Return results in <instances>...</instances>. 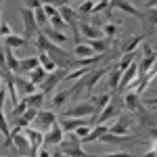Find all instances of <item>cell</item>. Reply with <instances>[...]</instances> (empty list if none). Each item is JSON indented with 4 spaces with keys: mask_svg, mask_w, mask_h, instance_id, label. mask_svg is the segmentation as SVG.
<instances>
[{
    "mask_svg": "<svg viewBox=\"0 0 157 157\" xmlns=\"http://www.w3.org/2000/svg\"><path fill=\"white\" fill-rule=\"evenodd\" d=\"M27 101V107H34V109H42L44 107V103H46V94L42 92V90H36L34 94H29V97H23Z\"/></svg>",
    "mask_w": 157,
    "mask_h": 157,
    "instance_id": "obj_23",
    "label": "cell"
},
{
    "mask_svg": "<svg viewBox=\"0 0 157 157\" xmlns=\"http://www.w3.org/2000/svg\"><path fill=\"white\" fill-rule=\"evenodd\" d=\"M67 98H71V97H69V90H59V92H55V97H52V107H55V109L63 107Z\"/></svg>",
    "mask_w": 157,
    "mask_h": 157,
    "instance_id": "obj_35",
    "label": "cell"
},
{
    "mask_svg": "<svg viewBox=\"0 0 157 157\" xmlns=\"http://www.w3.org/2000/svg\"><path fill=\"white\" fill-rule=\"evenodd\" d=\"M94 2H97V0H94Z\"/></svg>",
    "mask_w": 157,
    "mask_h": 157,
    "instance_id": "obj_55",
    "label": "cell"
},
{
    "mask_svg": "<svg viewBox=\"0 0 157 157\" xmlns=\"http://www.w3.org/2000/svg\"><path fill=\"white\" fill-rule=\"evenodd\" d=\"M42 9H44V13H46V17H48V19H52V17H57V15H59V9H57V6H52V4H42Z\"/></svg>",
    "mask_w": 157,
    "mask_h": 157,
    "instance_id": "obj_41",
    "label": "cell"
},
{
    "mask_svg": "<svg viewBox=\"0 0 157 157\" xmlns=\"http://www.w3.org/2000/svg\"><path fill=\"white\" fill-rule=\"evenodd\" d=\"M65 75H67V69L59 67V69H55L52 73H48V75H46V80H44L42 84L38 86V88H40V90H42V92H44L46 97H52L55 88H57V86H59L61 82L65 80Z\"/></svg>",
    "mask_w": 157,
    "mask_h": 157,
    "instance_id": "obj_6",
    "label": "cell"
},
{
    "mask_svg": "<svg viewBox=\"0 0 157 157\" xmlns=\"http://www.w3.org/2000/svg\"><path fill=\"white\" fill-rule=\"evenodd\" d=\"M97 52L92 50V46L88 44V42H80V44H75L73 46V57L75 59H88V57H94Z\"/></svg>",
    "mask_w": 157,
    "mask_h": 157,
    "instance_id": "obj_20",
    "label": "cell"
},
{
    "mask_svg": "<svg viewBox=\"0 0 157 157\" xmlns=\"http://www.w3.org/2000/svg\"><path fill=\"white\" fill-rule=\"evenodd\" d=\"M101 143H105V145H124V143H130L134 140L132 134H128V136H117V134H111V132H105L101 138H98Z\"/></svg>",
    "mask_w": 157,
    "mask_h": 157,
    "instance_id": "obj_18",
    "label": "cell"
},
{
    "mask_svg": "<svg viewBox=\"0 0 157 157\" xmlns=\"http://www.w3.org/2000/svg\"><path fill=\"white\" fill-rule=\"evenodd\" d=\"M11 34H15L11 25L9 23H0V38H6V36H11Z\"/></svg>",
    "mask_w": 157,
    "mask_h": 157,
    "instance_id": "obj_44",
    "label": "cell"
},
{
    "mask_svg": "<svg viewBox=\"0 0 157 157\" xmlns=\"http://www.w3.org/2000/svg\"><path fill=\"white\" fill-rule=\"evenodd\" d=\"M120 21L117 23H113V21H109V23H105L101 29H103V36L105 38H109V40H113V38H117V34H120Z\"/></svg>",
    "mask_w": 157,
    "mask_h": 157,
    "instance_id": "obj_31",
    "label": "cell"
},
{
    "mask_svg": "<svg viewBox=\"0 0 157 157\" xmlns=\"http://www.w3.org/2000/svg\"><path fill=\"white\" fill-rule=\"evenodd\" d=\"M38 157H50V149H44V147H40V151H38Z\"/></svg>",
    "mask_w": 157,
    "mask_h": 157,
    "instance_id": "obj_48",
    "label": "cell"
},
{
    "mask_svg": "<svg viewBox=\"0 0 157 157\" xmlns=\"http://www.w3.org/2000/svg\"><path fill=\"white\" fill-rule=\"evenodd\" d=\"M88 44L92 46V50H94L97 55H105V52L111 48V40H109V38H105V36L98 38V40H90Z\"/></svg>",
    "mask_w": 157,
    "mask_h": 157,
    "instance_id": "obj_25",
    "label": "cell"
},
{
    "mask_svg": "<svg viewBox=\"0 0 157 157\" xmlns=\"http://www.w3.org/2000/svg\"><path fill=\"white\" fill-rule=\"evenodd\" d=\"M90 130H92V126H82V128H78V130H75V136H78L80 140H84L86 136L90 134Z\"/></svg>",
    "mask_w": 157,
    "mask_h": 157,
    "instance_id": "obj_42",
    "label": "cell"
},
{
    "mask_svg": "<svg viewBox=\"0 0 157 157\" xmlns=\"http://www.w3.org/2000/svg\"><path fill=\"white\" fill-rule=\"evenodd\" d=\"M132 126H136L134 115H130V113H121V111H120V113L115 115L113 124L109 126V132L117 134V136H128L130 130H132Z\"/></svg>",
    "mask_w": 157,
    "mask_h": 157,
    "instance_id": "obj_3",
    "label": "cell"
},
{
    "mask_svg": "<svg viewBox=\"0 0 157 157\" xmlns=\"http://www.w3.org/2000/svg\"><path fill=\"white\" fill-rule=\"evenodd\" d=\"M97 157H134L128 151H117V153H107V155H97Z\"/></svg>",
    "mask_w": 157,
    "mask_h": 157,
    "instance_id": "obj_46",
    "label": "cell"
},
{
    "mask_svg": "<svg viewBox=\"0 0 157 157\" xmlns=\"http://www.w3.org/2000/svg\"><path fill=\"white\" fill-rule=\"evenodd\" d=\"M57 121H59V117H57V113H55V111L40 109V111H38V115H36V120L32 121V128H36V130H40V132H46V130H50Z\"/></svg>",
    "mask_w": 157,
    "mask_h": 157,
    "instance_id": "obj_5",
    "label": "cell"
},
{
    "mask_svg": "<svg viewBox=\"0 0 157 157\" xmlns=\"http://www.w3.org/2000/svg\"><path fill=\"white\" fill-rule=\"evenodd\" d=\"M145 9H157V0H145Z\"/></svg>",
    "mask_w": 157,
    "mask_h": 157,
    "instance_id": "obj_49",
    "label": "cell"
},
{
    "mask_svg": "<svg viewBox=\"0 0 157 157\" xmlns=\"http://www.w3.org/2000/svg\"><path fill=\"white\" fill-rule=\"evenodd\" d=\"M149 134H151V138H157V128H155V126L149 128Z\"/></svg>",
    "mask_w": 157,
    "mask_h": 157,
    "instance_id": "obj_51",
    "label": "cell"
},
{
    "mask_svg": "<svg viewBox=\"0 0 157 157\" xmlns=\"http://www.w3.org/2000/svg\"><path fill=\"white\" fill-rule=\"evenodd\" d=\"M4 40V46L6 48H23V46H27L29 44V40H25L23 36H17V34H11V36H6V38H2Z\"/></svg>",
    "mask_w": 157,
    "mask_h": 157,
    "instance_id": "obj_22",
    "label": "cell"
},
{
    "mask_svg": "<svg viewBox=\"0 0 157 157\" xmlns=\"http://www.w3.org/2000/svg\"><path fill=\"white\" fill-rule=\"evenodd\" d=\"M0 134L4 138H9V134H11V126H9V120H6V115H4L2 109H0Z\"/></svg>",
    "mask_w": 157,
    "mask_h": 157,
    "instance_id": "obj_37",
    "label": "cell"
},
{
    "mask_svg": "<svg viewBox=\"0 0 157 157\" xmlns=\"http://www.w3.org/2000/svg\"><path fill=\"white\" fill-rule=\"evenodd\" d=\"M6 98H9V92H6V84L2 82V84H0V109L4 107V101H6Z\"/></svg>",
    "mask_w": 157,
    "mask_h": 157,
    "instance_id": "obj_45",
    "label": "cell"
},
{
    "mask_svg": "<svg viewBox=\"0 0 157 157\" xmlns=\"http://www.w3.org/2000/svg\"><path fill=\"white\" fill-rule=\"evenodd\" d=\"M63 136H65V132H63V128H61V124L57 121L50 130H46L44 132V143H42V147L44 149H50V147H59L61 140H63Z\"/></svg>",
    "mask_w": 157,
    "mask_h": 157,
    "instance_id": "obj_8",
    "label": "cell"
},
{
    "mask_svg": "<svg viewBox=\"0 0 157 157\" xmlns=\"http://www.w3.org/2000/svg\"><path fill=\"white\" fill-rule=\"evenodd\" d=\"M88 73H90L88 67H75V69H71V71H67L65 80H67V82H75V80L84 78V75H88Z\"/></svg>",
    "mask_w": 157,
    "mask_h": 157,
    "instance_id": "obj_33",
    "label": "cell"
},
{
    "mask_svg": "<svg viewBox=\"0 0 157 157\" xmlns=\"http://www.w3.org/2000/svg\"><path fill=\"white\" fill-rule=\"evenodd\" d=\"M120 113V107H117V101L115 98H111V103H109L107 107L101 111V115L97 117V124H107L109 120H113L115 115Z\"/></svg>",
    "mask_w": 157,
    "mask_h": 157,
    "instance_id": "obj_16",
    "label": "cell"
},
{
    "mask_svg": "<svg viewBox=\"0 0 157 157\" xmlns=\"http://www.w3.org/2000/svg\"><path fill=\"white\" fill-rule=\"evenodd\" d=\"M2 4H4V0H0V17H2Z\"/></svg>",
    "mask_w": 157,
    "mask_h": 157,
    "instance_id": "obj_52",
    "label": "cell"
},
{
    "mask_svg": "<svg viewBox=\"0 0 157 157\" xmlns=\"http://www.w3.org/2000/svg\"><path fill=\"white\" fill-rule=\"evenodd\" d=\"M6 48V46H4ZM6 69L15 75V73H19V59H17V55L13 52V48H6Z\"/></svg>",
    "mask_w": 157,
    "mask_h": 157,
    "instance_id": "obj_27",
    "label": "cell"
},
{
    "mask_svg": "<svg viewBox=\"0 0 157 157\" xmlns=\"http://www.w3.org/2000/svg\"><path fill=\"white\" fill-rule=\"evenodd\" d=\"M23 134L27 136V140H29L32 149H40V147H42V143H44V132H40V130L32 128V126L23 128Z\"/></svg>",
    "mask_w": 157,
    "mask_h": 157,
    "instance_id": "obj_17",
    "label": "cell"
},
{
    "mask_svg": "<svg viewBox=\"0 0 157 157\" xmlns=\"http://www.w3.org/2000/svg\"><path fill=\"white\" fill-rule=\"evenodd\" d=\"M0 84H2V78H0Z\"/></svg>",
    "mask_w": 157,
    "mask_h": 157,
    "instance_id": "obj_53",
    "label": "cell"
},
{
    "mask_svg": "<svg viewBox=\"0 0 157 157\" xmlns=\"http://www.w3.org/2000/svg\"><path fill=\"white\" fill-rule=\"evenodd\" d=\"M92 115H97L94 105L90 101H80V103L71 105V107H67L63 117H92Z\"/></svg>",
    "mask_w": 157,
    "mask_h": 157,
    "instance_id": "obj_7",
    "label": "cell"
},
{
    "mask_svg": "<svg viewBox=\"0 0 157 157\" xmlns=\"http://www.w3.org/2000/svg\"><path fill=\"white\" fill-rule=\"evenodd\" d=\"M94 157H97V155H94Z\"/></svg>",
    "mask_w": 157,
    "mask_h": 157,
    "instance_id": "obj_56",
    "label": "cell"
},
{
    "mask_svg": "<svg viewBox=\"0 0 157 157\" xmlns=\"http://www.w3.org/2000/svg\"><path fill=\"white\" fill-rule=\"evenodd\" d=\"M147 38H149V34L147 32H143V34H136V36L132 38H128L126 42H121V46H120V52L124 55V52H132V50H136L143 42H145Z\"/></svg>",
    "mask_w": 157,
    "mask_h": 157,
    "instance_id": "obj_14",
    "label": "cell"
},
{
    "mask_svg": "<svg viewBox=\"0 0 157 157\" xmlns=\"http://www.w3.org/2000/svg\"><path fill=\"white\" fill-rule=\"evenodd\" d=\"M136 80H138V63H132L128 69L121 71V80H120V86H117V92L126 90V88L132 84V82H136Z\"/></svg>",
    "mask_w": 157,
    "mask_h": 157,
    "instance_id": "obj_12",
    "label": "cell"
},
{
    "mask_svg": "<svg viewBox=\"0 0 157 157\" xmlns=\"http://www.w3.org/2000/svg\"><path fill=\"white\" fill-rule=\"evenodd\" d=\"M111 98H113V94H98V97H90V103L94 105L97 113H101V111L111 103Z\"/></svg>",
    "mask_w": 157,
    "mask_h": 157,
    "instance_id": "obj_26",
    "label": "cell"
},
{
    "mask_svg": "<svg viewBox=\"0 0 157 157\" xmlns=\"http://www.w3.org/2000/svg\"><path fill=\"white\" fill-rule=\"evenodd\" d=\"M23 6L25 9H32V11H36L42 6V0H23Z\"/></svg>",
    "mask_w": 157,
    "mask_h": 157,
    "instance_id": "obj_43",
    "label": "cell"
},
{
    "mask_svg": "<svg viewBox=\"0 0 157 157\" xmlns=\"http://www.w3.org/2000/svg\"><path fill=\"white\" fill-rule=\"evenodd\" d=\"M109 9H117L120 13H126V15H134L136 19H143V13L138 6H134L132 2L128 0H109Z\"/></svg>",
    "mask_w": 157,
    "mask_h": 157,
    "instance_id": "obj_11",
    "label": "cell"
},
{
    "mask_svg": "<svg viewBox=\"0 0 157 157\" xmlns=\"http://www.w3.org/2000/svg\"><path fill=\"white\" fill-rule=\"evenodd\" d=\"M107 9H109V0H97L92 13H94V15H98V13H107Z\"/></svg>",
    "mask_w": 157,
    "mask_h": 157,
    "instance_id": "obj_40",
    "label": "cell"
},
{
    "mask_svg": "<svg viewBox=\"0 0 157 157\" xmlns=\"http://www.w3.org/2000/svg\"><path fill=\"white\" fill-rule=\"evenodd\" d=\"M145 107H157V97H149L145 98V103H143Z\"/></svg>",
    "mask_w": 157,
    "mask_h": 157,
    "instance_id": "obj_47",
    "label": "cell"
},
{
    "mask_svg": "<svg viewBox=\"0 0 157 157\" xmlns=\"http://www.w3.org/2000/svg\"><path fill=\"white\" fill-rule=\"evenodd\" d=\"M40 32L44 34V36L48 38L50 42H55V44H67V34L65 32H61L57 27H52V25H44V27H40Z\"/></svg>",
    "mask_w": 157,
    "mask_h": 157,
    "instance_id": "obj_13",
    "label": "cell"
},
{
    "mask_svg": "<svg viewBox=\"0 0 157 157\" xmlns=\"http://www.w3.org/2000/svg\"><path fill=\"white\" fill-rule=\"evenodd\" d=\"M34 19H36L38 27H44V25H48V17H46V13H44V9H42V6L34 11Z\"/></svg>",
    "mask_w": 157,
    "mask_h": 157,
    "instance_id": "obj_38",
    "label": "cell"
},
{
    "mask_svg": "<svg viewBox=\"0 0 157 157\" xmlns=\"http://www.w3.org/2000/svg\"><path fill=\"white\" fill-rule=\"evenodd\" d=\"M36 67H40L38 55H34V57H25V59H19V73H29V71H34Z\"/></svg>",
    "mask_w": 157,
    "mask_h": 157,
    "instance_id": "obj_21",
    "label": "cell"
},
{
    "mask_svg": "<svg viewBox=\"0 0 157 157\" xmlns=\"http://www.w3.org/2000/svg\"><path fill=\"white\" fill-rule=\"evenodd\" d=\"M136 57H138V52H136V50H132V52H124V55H121V59H120V65H117V67H120L121 71H124V69H128V67H130L132 63H136Z\"/></svg>",
    "mask_w": 157,
    "mask_h": 157,
    "instance_id": "obj_29",
    "label": "cell"
},
{
    "mask_svg": "<svg viewBox=\"0 0 157 157\" xmlns=\"http://www.w3.org/2000/svg\"><path fill=\"white\" fill-rule=\"evenodd\" d=\"M120 80H121V69L117 65H113V67H109V73H107V86L111 90H117V86H120Z\"/></svg>",
    "mask_w": 157,
    "mask_h": 157,
    "instance_id": "obj_24",
    "label": "cell"
},
{
    "mask_svg": "<svg viewBox=\"0 0 157 157\" xmlns=\"http://www.w3.org/2000/svg\"><path fill=\"white\" fill-rule=\"evenodd\" d=\"M48 25H52V27H57V29H61V32H63V29H69V27H67V23L63 21V17H61V15H57V17H52V19H48Z\"/></svg>",
    "mask_w": 157,
    "mask_h": 157,
    "instance_id": "obj_39",
    "label": "cell"
},
{
    "mask_svg": "<svg viewBox=\"0 0 157 157\" xmlns=\"http://www.w3.org/2000/svg\"><path fill=\"white\" fill-rule=\"evenodd\" d=\"M140 21L145 23V27H157V9H147Z\"/></svg>",
    "mask_w": 157,
    "mask_h": 157,
    "instance_id": "obj_30",
    "label": "cell"
},
{
    "mask_svg": "<svg viewBox=\"0 0 157 157\" xmlns=\"http://www.w3.org/2000/svg\"><path fill=\"white\" fill-rule=\"evenodd\" d=\"M59 151L65 157H94V155H88L82 149V140L75 136V132H65V136H63V140L59 145Z\"/></svg>",
    "mask_w": 157,
    "mask_h": 157,
    "instance_id": "obj_1",
    "label": "cell"
},
{
    "mask_svg": "<svg viewBox=\"0 0 157 157\" xmlns=\"http://www.w3.org/2000/svg\"><path fill=\"white\" fill-rule=\"evenodd\" d=\"M38 61H40V67H42V69H44L46 73H52L55 69H59V67L55 65V61L50 59L46 52H40V55H38Z\"/></svg>",
    "mask_w": 157,
    "mask_h": 157,
    "instance_id": "obj_28",
    "label": "cell"
},
{
    "mask_svg": "<svg viewBox=\"0 0 157 157\" xmlns=\"http://www.w3.org/2000/svg\"><path fill=\"white\" fill-rule=\"evenodd\" d=\"M78 29H80V36L84 38L86 42L103 38V29H101V25H94V23H86V21H80V23H78Z\"/></svg>",
    "mask_w": 157,
    "mask_h": 157,
    "instance_id": "obj_10",
    "label": "cell"
},
{
    "mask_svg": "<svg viewBox=\"0 0 157 157\" xmlns=\"http://www.w3.org/2000/svg\"><path fill=\"white\" fill-rule=\"evenodd\" d=\"M124 107L128 109L130 113H134L140 124H149L151 117H149V113H147L145 105H143V101H140V94H136L132 90H128L126 94H124Z\"/></svg>",
    "mask_w": 157,
    "mask_h": 157,
    "instance_id": "obj_2",
    "label": "cell"
},
{
    "mask_svg": "<svg viewBox=\"0 0 157 157\" xmlns=\"http://www.w3.org/2000/svg\"><path fill=\"white\" fill-rule=\"evenodd\" d=\"M21 21H23V38L25 40H29V42H34V38H36V34L40 32V27H38L36 19H34V11L32 9H21Z\"/></svg>",
    "mask_w": 157,
    "mask_h": 157,
    "instance_id": "obj_4",
    "label": "cell"
},
{
    "mask_svg": "<svg viewBox=\"0 0 157 157\" xmlns=\"http://www.w3.org/2000/svg\"><path fill=\"white\" fill-rule=\"evenodd\" d=\"M21 157H25V155H21Z\"/></svg>",
    "mask_w": 157,
    "mask_h": 157,
    "instance_id": "obj_54",
    "label": "cell"
},
{
    "mask_svg": "<svg viewBox=\"0 0 157 157\" xmlns=\"http://www.w3.org/2000/svg\"><path fill=\"white\" fill-rule=\"evenodd\" d=\"M25 111H27V101H25V98H19V103L13 105V109H11V117H13V120H17V117L23 115Z\"/></svg>",
    "mask_w": 157,
    "mask_h": 157,
    "instance_id": "obj_34",
    "label": "cell"
},
{
    "mask_svg": "<svg viewBox=\"0 0 157 157\" xmlns=\"http://www.w3.org/2000/svg\"><path fill=\"white\" fill-rule=\"evenodd\" d=\"M105 132H109V126H107V124H97V126H92L90 134H88L84 140H82V145H88V143H94V140H98V138H101Z\"/></svg>",
    "mask_w": 157,
    "mask_h": 157,
    "instance_id": "obj_19",
    "label": "cell"
},
{
    "mask_svg": "<svg viewBox=\"0 0 157 157\" xmlns=\"http://www.w3.org/2000/svg\"><path fill=\"white\" fill-rule=\"evenodd\" d=\"M46 75H48V73L44 71L42 67H36L34 71H29V73H27V78H29V82H34L36 86H40V84H42V82L46 80Z\"/></svg>",
    "mask_w": 157,
    "mask_h": 157,
    "instance_id": "obj_32",
    "label": "cell"
},
{
    "mask_svg": "<svg viewBox=\"0 0 157 157\" xmlns=\"http://www.w3.org/2000/svg\"><path fill=\"white\" fill-rule=\"evenodd\" d=\"M13 80H15V88H17L19 98L29 97V94H34V92L38 90V86L34 84V82H29V78H21L19 73H15V75H13Z\"/></svg>",
    "mask_w": 157,
    "mask_h": 157,
    "instance_id": "obj_9",
    "label": "cell"
},
{
    "mask_svg": "<svg viewBox=\"0 0 157 157\" xmlns=\"http://www.w3.org/2000/svg\"><path fill=\"white\" fill-rule=\"evenodd\" d=\"M155 63H157V52H155V50L147 52L145 57L140 59V63H138V78L147 75V73H149L151 69H153V67H155Z\"/></svg>",
    "mask_w": 157,
    "mask_h": 157,
    "instance_id": "obj_15",
    "label": "cell"
},
{
    "mask_svg": "<svg viewBox=\"0 0 157 157\" xmlns=\"http://www.w3.org/2000/svg\"><path fill=\"white\" fill-rule=\"evenodd\" d=\"M92 9H94V0H82L75 13H78V15H82V17H86V15H90V13H92Z\"/></svg>",
    "mask_w": 157,
    "mask_h": 157,
    "instance_id": "obj_36",
    "label": "cell"
},
{
    "mask_svg": "<svg viewBox=\"0 0 157 157\" xmlns=\"http://www.w3.org/2000/svg\"><path fill=\"white\" fill-rule=\"evenodd\" d=\"M149 151H153V153H157V138H151V143H149Z\"/></svg>",
    "mask_w": 157,
    "mask_h": 157,
    "instance_id": "obj_50",
    "label": "cell"
}]
</instances>
